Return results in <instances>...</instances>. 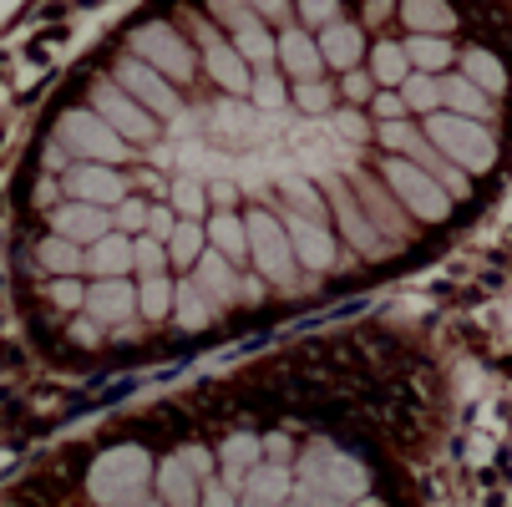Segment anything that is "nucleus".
Instances as JSON below:
<instances>
[{"label": "nucleus", "mask_w": 512, "mask_h": 507, "mask_svg": "<svg viewBox=\"0 0 512 507\" xmlns=\"http://www.w3.org/2000/svg\"><path fill=\"white\" fill-rule=\"evenodd\" d=\"M112 163V168H122V163H132L137 153H132V142L117 132V127H107V117L97 112V107H66L61 112V122H56V137H51V148H46V168L51 173H61L66 163Z\"/></svg>", "instance_id": "f257e3e1"}, {"label": "nucleus", "mask_w": 512, "mask_h": 507, "mask_svg": "<svg viewBox=\"0 0 512 507\" xmlns=\"http://www.w3.org/2000/svg\"><path fill=\"white\" fill-rule=\"evenodd\" d=\"M426 137H431L452 163H462L472 178H482V173H492V168L502 163V142H497L492 122H482V117L436 107V112H426Z\"/></svg>", "instance_id": "f03ea898"}, {"label": "nucleus", "mask_w": 512, "mask_h": 507, "mask_svg": "<svg viewBox=\"0 0 512 507\" xmlns=\"http://www.w3.org/2000/svg\"><path fill=\"white\" fill-rule=\"evenodd\" d=\"M92 502H153V452L142 442H117L87 467Z\"/></svg>", "instance_id": "7ed1b4c3"}, {"label": "nucleus", "mask_w": 512, "mask_h": 507, "mask_svg": "<svg viewBox=\"0 0 512 507\" xmlns=\"http://www.w3.org/2000/svg\"><path fill=\"white\" fill-rule=\"evenodd\" d=\"M127 51H137L142 61H153L168 82H193V71H198V56H193V46L168 26V21H142V26H132L127 31Z\"/></svg>", "instance_id": "20e7f679"}, {"label": "nucleus", "mask_w": 512, "mask_h": 507, "mask_svg": "<svg viewBox=\"0 0 512 507\" xmlns=\"http://www.w3.org/2000/svg\"><path fill=\"white\" fill-rule=\"evenodd\" d=\"M112 77H117V82H122V87H127V92H132L142 107H148L158 122L183 112V102H178V82H168L163 71H158L153 61H142L137 51H127V56L117 61V71H112Z\"/></svg>", "instance_id": "39448f33"}, {"label": "nucleus", "mask_w": 512, "mask_h": 507, "mask_svg": "<svg viewBox=\"0 0 512 507\" xmlns=\"http://www.w3.org/2000/svg\"><path fill=\"white\" fill-rule=\"evenodd\" d=\"M92 107H97V112L107 117V127H117L127 142H153V137H158V117L142 107L117 77L92 87Z\"/></svg>", "instance_id": "423d86ee"}, {"label": "nucleus", "mask_w": 512, "mask_h": 507, "mask_svg": "<svg viewBox=\"0 0 512 507\" xmlns=\"http://www.w3.org/2000/svg\"><path fill=\"white\" fill-rule=\"evenodd\" d=\"M61 193L66 198H82V203H102L112 208L117 198H127V178L112 168V163H66L61 168Z\"/></svg>", "instance_id": "0eeeda50"}, {"label": "nucleus", "mask_w": 512, "mask_h": 507, "mask_svg": "<svg viewBox=\"0 0 512 507\" xmlns=\"http://www.w3.org/2000/svg\"><path fill=\"white\" fill-rule=\"evenodd\" d=\"M188 31H198L203 36V66H208V77L224 87L229 97H249V82H254V66L244 61V51L239 46H229V41H218L213 31H203L198 21L188 26Z\"/></svg>", "instance_id": "6e6552de"}, {"label": "nucleus", "mask_w": 512, "mask_h": 507, "mask_svg": "<svg viewBox=\"0 0 512 507\" xmlns=\"http://www.w3.org/2000/svg\"><path fill=\"white\" fill-rule=\"evenodd\" d=\"M51 234L71 239V244H97L102 234H112V213L102 203H82V198H66L51 208Z\"/></svg>", "instance_id": "1a4fd4ad"}, {"label": "nucleus", "mask_w": 512, "mask_h": 507, "mask_svg": "<svg viewBox=\"0 0 512 507\" xmlns=\"http://www.w3.org/2000/svg\"><path fill=\"white\" fill-rule=\"evenodd\" d=\"M279 61H284V71H289L295 82L320 77V71L330 66V61H325V51H320V41H310V26H305V31H284V36H279Z\"/></svg>", "instance_id": "9d476101"}, {"label": "nucleus", "mask_w": 512, "mask_h": 507, "mask_svg": "<svg viewBox=\"0 0 512 507\" xmlns=\"http://www.w3.org/2000/svg\"><path fill=\"white\" fill-rule=\"evenodd\" d=\"M153 502H198V482L183 467V457L153 462Z\"/></svg>", "instance_id": "9b49d317"}, {"label": "nucleus", "mask_w": 512, "mask_h": 507, "mask_svg": "<svg viewBox=\"0 0 512 507\" xmlns=\"http://www.w3.org/2000/svg\"><path fill=\"white\" fill-rule=\"evenodd\" d=\"M320 51H325V61H330L335 71H350V66H360V56H365V36H360L355 26L330 21V26L320 31Z\"/></svg>", "instance_id": "f8f14e48"}, {"label": "nucleus", "mask_w": 512, "mask_h": 507, "mask_svg": "<svg viewBox=\"0 0 512 507\" xmlns=\"http://www.w3.org/2000/svg\"><path fill=\"white\" fill-rule=\"evenodd\" d=\"M462 71H467V77H472L477 87H487L492 97H502V92L512 87V71H507L487 46H467V51H462Z\"/></svg>", "instance_id": "ddd939ff"}, {"label": "nucleus", "mask_w": 512, "mask_h": 507, "mask_svg": "<svg viewBox=\"0 0 512 507\" xmlns=\"http://www.w3.org/2000/svg\"><path fill=\"white\" fill-rule=\"evenodd\" d=\"M371 71H376L381 87H401L411 71H416V61H411L406 41H401V46H396V41H376V46H371Z\"/></svg>", "instance_id": "4468645a"}, {"label": "nucleus", "mask_w": 512, "mask_h": 507, "mask_svg": "<svg viewBox=\"0 0 512 507\" xmlns=\"http://www.w3.org/2000/svg\"><path fill=\"white\" fill-rule=\"evenodd\" d=\"M401 21L411 31H457V11L447 6V0H401Z\"/></svg>", "instance_id": "2eb2a0df"}, {"label": "nucleus", "mask_w": 512, "mask_h": 507, "mask_svg": "<svg viewBox=\"0 0 512 507\" xmlns=\"http://www.w3.org/2000/svg\"><path fill=\"white\" fill-rule=\"evenodd\" d=\"M36 264H41L46 274H82V244H71V239H61V234H41Z\"/></svg>", "instance_id": "dca6fc26"}, {"label": "nucleus", "mask_w": 512, "mask_h": 507, "mask_svg": "<svg viewBox=\"0 0 512 507\" xmlns=\"http://www.w3.org/2000/svg\"><path fill=\"white\" fill-rule=\"evenodd\" d=\"M234 46L244 51V61H249V66H269V61L279 56V41L264 31V21H254V26L234 31Z\"/></svg>", "instance_id": "f3484780"}, {"label": "nucleus", "mask_w": 512, "mask_h": 507, "mask_svg": "<svg viewBox=\"0 0 512 507\" xmlns=\"http://www.w3.org/2000/svg\"><path fill=\"white\" fill-rule=\"evenodd\" d=\"M208 11H213V21H224L229 31H244V26H254V21H264L249 0H208Z\"/></svg>", "instance_id": "a211bd4d"}, {"label": "nucleus", "mask_w": 512, "mask_h": 507, "mask_svg": "<svg viewBox=\"0 0 512 507\" xmlns=\"http://www.w3.org/2000/svg\"><path fill=\"white\" fill-rule=\"evenodd\" d=\"M295 102H300V112H310V117H330V102H335V92H330L320 77H305V82L295 87Z\"/></svg>", "instance_id": "6ab92c4d"}, {"label": "nucleus", "mask_w": 512, "mask_h": 507, "mask_svg": "<svg viewBox=\"0 0 512 507\" xmlns=\"http://www.w3.org/2000/svg\"><path fill=\"white\" fill-rule=\"evenodd\" d=\"M300 16L305 26H330L340 16V0H300Z\"/></svg>", "instance_id": "aec40b11"}, {"label": "nucleus", "mask_w": 512, "mask_h": 507, "mask_svg": "<svg viewBox=\"0 0 512 507\" xmlns=\"http://www.w3.org/2000/svg\"><path fill=\"white\" fill-rule=\"evenodd\" d=\"M249 6H254L264 21H284V16H289V0H249Z\"/></svg>", "instance_id": "412c9836"}]
</instances>
